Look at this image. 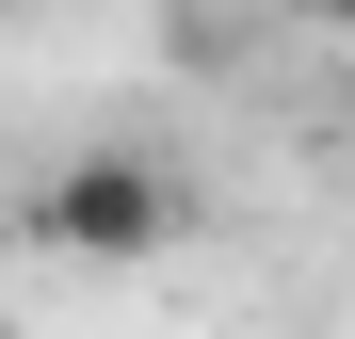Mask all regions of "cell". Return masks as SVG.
<instances>
[{
	"label": "cell",
	"instance_id": "cell-2",
	"mask_svg": "<svg viewBox=\"0 0 355 339\" xmlns=\"http://www.w3.org/2000/svg\"><path fill=\"white\" fill-rule=\"evenodd\" d=\"M323 17H339V33H355V0H323Z\"/></svg>",
	"mask_w": 355,
	"mask_h": 339
},
{
	"label": "cell",
	"instance_id": "cell-1",
	"mask_svg": "<svg viewBox=\"0 0 355 339\" xmlns=\"http://www.w3.org/2000/svg\"><path fill=\"white\" fill-rule=\"evenodd\" d=\"M178 210H194V194H178L146 146H81L65 178L33 194V243H65V259H162V243H178Z\"/></svg>",
	"mask_w": 355,
	"mask_h": 339
}]
</instances>
